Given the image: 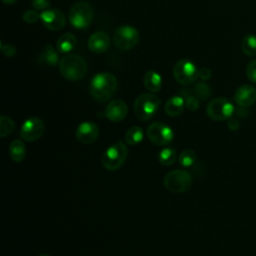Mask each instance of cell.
<instances>
[{
  "label": "cell",
  "mask_w": 256,
  "mask_h": 256,
  "mask_svg": "<svg viewBox=\"0 0 256 256\" xmlns=\"http://www.w3.org/2000/svg\"><path fill=\"white\" fill-rule=\"evenodd\" d=\"M117 78L109 73L102 72L96 74L90 82V94L98 102L108 101L117 89Z\"/></svg>",
  "instance_id": "cell-1"
},
{
  "label": "cell",
  "mask_w": 256,
  "mask_h": 256,
  "mask_svg": "<svg viewBox=\"0 0 256 256\" xmlns=\"http://www.w3.org/2000/svg\"><path fill=\"white\" fill-rule=\"evenodd\" d=\"M59 70L61 75L70 81H78L85 77L88 67L85 60L75 54H68L60 59Z\"/></svg>",
  "instance_id": "cell-2"
},
{
  "label": "cell",
  "mask_w": 256,
  "mask_h": 256,
  "mask_svg": "<svg viewBox=\"0 0 256 256\" xmlns=\"http://www.w3.org/2000/svg\"><path fill=\"white\" fill-rule=\"evenodd\" d=\"M161 100L152 93L140 94L134 102V113L141 121H147L157 112Z\"/></svg>",
  "instance_id": "cell-3"
},
{
  "label": "cell",
  "mask_w": 256,
  "mask_h": 256,
  "mask_svg": "<svg viewBox=\"0 0 256 256\" xmlns=\"http://www.w3.org/2000/svg\"><path fill=\"white\" fill-rule=\"evenodd\" d=\"M127 156V146L123 142L118 141L106 149V151L102 155L101 162L103 167L107 170L115 171L124 164Z\"/></svg>",
  "instance_id": "cell-4"
},
{
  "label": "cell",
  "mask_w": 256,
  "mask_h": 256,
  "mask_svg": "<svg viewBox=\"0 0 256 256\" xmlns=\"http://www.w3.org/2000/svg\"><path fill=\"white\" fill-rule=\"evenodd\" d=\"M70 24L76 29L87 28L93 19V9L88 2L75 3L68 13Z\"/></svg>",
  "instance_id": "cell-5"
},
{
  "label": "cell",
  "mask_w": 256,
  "mask_h": 256,
  "mask_svg": "<svg viewBox=\"0 0 256 256\" xmlns=\"http://www.w3.org/2000/svg\"><path fill=\"white\" fill-rule=\"evenodd\" d=\"M192 184V176L184 170H173L164 177V186L173 193L187 191Z\"/></svg>",
  "instance_id": "cell-6"
},
{
  "label": "cell",
  "mask_w": 256,
  "mask_h": 256,
  "mask_svg": "<svg viewBox=\"0 0 256 256\" xmlns=\"http://www.w3.org/2000/svg\"><path fill=\"white\" fill-rule=\"evenodd\" d=\"M235 111L233 104L226 98L218 97L209 102L206 108L209 118L215 121H224L231 118Z\"/></svg>",
  "instance_id": "cell-7"
},
{
  "label": "cell",
  "mask_w": 256,
  "mask_h": 256,
  "mask_svg": "<svg viewBox=\"0 0 256 256\" xmlns=\"http://www.w3.org/2000/svg\"><path fill=\"white\" fill-rule=\"evenodd\" d=\"M139 38V32L136 28L130 25H124L115 31L113 42L117 48L121 50H129L137 45Z\"/></svg>",
  "instance_id": "cell-8"
},
{
  "label": "cell",
  "mask_w": 256,
  "mask_h": 256,
  "mask_svg": "<svg viewBox=\"0 0 256 256\" xmlns=\"http://www.w3.org/2000/svg\"><path fill=\"white\" fill-rule=\"evenodd\" d=\"M148 139L155 145L165 146L172 142L174 134L172 129L163 122H153L147 129Z\"/></svg>",
  "instance_id": "cell-9"
},
{
  "label": "cell",
  "mask_w": 256,
  "mask_h": 256,
  "mask_svg": "<svg viewBox=\"0 0 256 256\" xmlns=\"http://www.w3.org/2000/svg\"><path fill=\"white\" fill-rule=\"evenodd\" d=\"M173 77L178 83L187 85L194 82L197 79L198 70L193 62L186 59H182L174 65Z\"/></svg>",
  "instance_id": "cell-10"
},
{
  "label": "cell",
  "mask_w": 256,
  "mask_h": 256,
  "mask_svg": "<svg viewBox=\"0 0 256 256\" xmlns=\"http://www.w3.org/2000/svg\"><path fill=\"white\" fill-rule=\"evenodd\" d=\"M45 126L43 121L38 117H30L26 119L20 129V137L28 142L38 140L44 133Z\"/></svg>",
  "instance_id": "cell-11"
},
{
  "label": "cell",
  "mask_w": 256,
  "mask_h": 256,
  "mask_svg": "<svg viewBox=\"0 0 256 256\" xmlns=\"http://www.w3.org/2000/svg\"><path fill=\"white\" fill-rule=\"evenodd\" d=\"M40 20L43 25L51 31L61 30L65 26V16L55 8H49L40 13Z\"/></svg>",
  "instance_id": "cell-12"
},
{
  "label": "cell",
  "mask_w": 256,
  "mask_h": 256,
  "mask_svg": "<svg viewBox=\"0 0 256 256\" xmlns=\"http://www.w3.org/2000/svg\"><path fill=\"white\" fill-rule=\"evenodd\" d=\"M99 136L98 126L90 121L82 122L76 129V138L83 144H90L96 141Z\"/></svg>",
  "instance_id": "cell-13"
},
{
  "label": "cell",
  "mask_w": 256,
  "mask_h": 256,
  "mask_svg": "<svg viewBox=\"0 0 256 256\" xmlns=\"http://www.w3.org/2000/svg\"><path fill=\"white\" fill-rule=\"evenodd\" d=\"M234 100L240 107H249L256 102V89L252 85L244 84L238 87L234 94Z\"/></svg>",
  "instance_id": "cell-14"
},
{
  "label": "cell",
  "mask_w": 256,
  "mask_h": 256,
  "mask_svg": "<svg viewBox=\"0 0 256 256\" xmlns=\"http://www.w3.org/2000/svg\"><path fill=\"white\" fill-rule=\"evenodd\" d=\"M128 112L127 104L120 99L109 102L105 109V116L112 122H119L123 120Z\"/></svg>",
  "instance_id": "cell-15"
},
{
  "label": "cell",
  "mask_w": 256,
  "mask_h": 256,
  "mask_svg": "<svg viewBox=\"0 0 256 256\" xmlns=\"http://www.w3.org/2000/svg\"><path fill=\"white\" fill-rule=\"evenodd\" d=\"M110 45L109 36L103 31H97L93 33L88 39V47L94 53L105 52Z\"/></svg>",
  "instance_id": "cell-16"
},
{
  "label": "cell",
  "mask_w": 256,
  "mask_h": 256,
  "mask_svg": "<svg viewBox=\"0 0 256 256\" xmlns=\"http://www.w3.org/2000/svg\"><path fill=\"white\" fill-rule=\"evenodd\" d=\"M143 84L150 92H158L162 86V77L156 71H147L143 76Z\"/></svg>",
  "instance_id": "cell-17"
},
{
  "label": "cell",
  "mask_w": 256,
  "mask_h": 256,
  "mask_svg": "<svg viewBox=\"0 0 256 256\" xmlns=\"http://www.w3.org/2000/svg\"><path fill=\"white\" fill-rule=\"evenodd\" d=\"M38 61L47 66H55V65L59 64V62H60L58 53L56 52L54 47L50 44L46 45L43 48V50L40 52Z\"/></svg>",
  "instance_id": "cell-18"
},
{
  "label": "cell",
  "mask_w": 256,
  "mask_h": 256,
  "mask_svg": "<svg viewBox=\"0 0 256 256\" xmlns=\"http://www.w3.org/2000/svg\"><path fill=\"white\" fill-rule=\"evenodd\" d=\"M185 101L181 96H172L165 103V112L171 116H179L184 109Z\"/></svg>",
  "instance_id": "cell-19"
},
{
  "label": "cell",
  "mask_w": 256,
  "mask_h": 256,
  "mask_svg": "<svg viewBox=\"0 0 256 256\" xmlns=\"http://www.w3.org/2000/svg\"><path fill=\"white\" fill-rule=\"evenodd\" d=\"M76 44V37L72 33H64L58 38L56 48L60 53H68L75 48Z\"/></svg>",
  "instance_id": "cell-20"
},
{
  "label": "cell",
  "mask_w": 256,
  "mask_h": 256,
  "mask_svg": "<svg viewBox=\"0 0 256 256\" xmlns=\"http://www.w3.org/2000/svg\"><path fill=\"white\" fill-rule=\"evenodd\" d=\"M9 154L14 162L20 163L25 159L26 148L22 140H14L9 146Z\"/></svg>",
  "instance_id": "cell-21"
},
{
  "label": "cell",
  "mask_w": 256,
  "mask_h": 256,
  "mask_svg": "<svg viewBox=\"0 0 256 256\" xmlns=\"http://www.w3.org/2000/svg\"><path fill=\"white\" fill-rule=\"evenodd\" d=\"M144 137V132L142 128L138 126H133L129 128L125 134V141L129 145H137L139 144Z\"/></svg>",
  "instance_id": "cell-22"
},
{
  "label": "cell",
  "mask_w": 256,
  "mask_h": 256,
  "mask_svg": "<svg viewBox=\"0 0 256 256\" xmlns=\"http://www.w3.org/2000/svg\"><path fill=\"white\" fill-rule=\"evenodd\" d=\"M177 158V152L172 147H167L162 149L158 154V160L160 164L164 166L172 165Z\"/></svg>",
  "instance_id": "cell-23"
},
{
  "label": "cell",
  "mask_w": 256,
  "mask_h": 256,
  "mask_svg": "<svg viewBox=\"0 0 256 256\" xmlns=\"http://www.w3.org/2000/svg\"><path fill=\"white\" fill-rule=\"evenodd\" d=\"M241 49L244 54L247 56L256 55V36L249 34L246 35L241 42Z\"/></svg>",
  "instance_id": "cell-24"
},
{
  "label": "cell",
  "mask_w": 256,
  "mask_h": 256,
  "mask_svg": "<svg viewBox=\"0 0 256 256\" xmlns=\"http://www.w3.org/2000/svg\"><path fill=\"white\" fill-rule=\"evenodd\" d=\"M196 161V153L192 149H185L179 155V164L183 167H190Z\"/></svg>",
  "instance_id": "cell-25"
},
{
  "label": "cell",
  "mask_w": 256,
  "mask_h": 256,
  "mask_svg": "<svg viewBox=\"0 0 256 256\" xmlns=\"http://www.w3.org/2000/svg\"><path fill=\"white\" fill-rule=\"evenodd\" d=\"M15 129V124L13 120L7 116L2 115L0 117V136L5 137L11 134Z\"/></svg>",
  "instance_id": "cell-26"
},
{
  "label": "cell",
  "mask_w": 256,
  "mask_h": 256,
  "mask_svg": "<svg viewBox=\"0 0 256 256\" xmlns=\"http://www.w3.org/2000/svg\"><path fill=\"white\" fill-rule=\"evenodd\" d=\"M194 92L196 94V96H198L199 98L205 100L207 99L209 96H210V93H211V89H210V86L206 83H198L195 88H194Z\"/></svg>",
  "instance_id": "cell-27"
},
{
  "label": "cell",
  "mask_w": 256,
  "mask_h": 256,
  "mask_svg": "<svg viewBox=\"0 0 256 256\" xmlns=\"http://www.w3.org/2000/svg\"><path fill=\"white\" fill-rule=\"evenodd\" d=\"M246 75L251 82L256 83V59L248 63L246 68Z\"/></svg>",
  "instance_id": "cell-28"
},
{
  "label": "cell",
  "mask_w": 256,
  "mask_h": 256,
  "mask_svg": "<svg viewBox=\"0 0 256 256\" xmlns=\"http://www.w3.org/2000/svg\"><path fill=\"white\" fill-rule=\"evenodd\" d=\"M40 19V14L34 10H27L23 14V20L28 24L36 23Z\"/></svg>",
  "instance_id": "cell-29"
},
{
  "label": "cell",
  "mask_w": 256,
  "mask_h": 256,
  "mask_svg": "<svg viewBox=\"0 0 256 256\" xmlns=\"http://www.w3.org/2000/svg\"><path fill=\"white\" fill-rule=\"evenodd\" d=\"M185 106L191 111H195L199 108V100L194 96H188L185 99Z\"/></svg>",
  "instance_id": "cell-30"
},
{
  "label": "cell",
  "mask_w": 256,
  "mask_h": 256,
  "mask_svg": "<svg viewBox=\"0 0 256 256\" xmlns=\"http://www.w3.org/2000/svg\"><path fill=\"white\" fill-rule=\"evenodd\" d=\"M1 50H2L3 54L6 57H13L17 53V50H16L15 46H13L11 44H2L1 45Z\"/></svg>",
  "instance_id": "cell-31"
},
{
  "label": "cell",
  "mask_w": 256,
  "mask_h": 256,
  "mask_svg": "<svg viewBox=\"0 0 256 256\" xmlns=\"http://www.w3.org/2000/svg\"><path fill=\"white\" fill-rule=\"evenodd\" d=\"M31 4L36 10H46L50 7L49 0H32Z\"/></svg>",
  "instance_id": "cell-32"
},
{
  "label": "cell",
  "mask_w": 256,
  "mask_h": 256,
  "mask_svg": "<svg viewBox=\"0 0 256 256\" xmlns=\"http://www.w3.org/2000/svg\"><path fill=\"white\" fill-rule=\"evenodd\" d=\"M212 76V72L208 68H201L198 70V77H200L202 80H208Z\"/></svg>",
  "instance_id": "cell-33"
},
{
  "label": "cell",
  "mask_w": 256,
  "mask_h": 256,
  "mask_svg": "<svg viewBox=\"0 0 256 256\" xmlns=\"http://www.w3.org/2000/svg\"><path fill=\"white\" fill-rule=\"evenodd\" d=\"M228 127H229L231 130H237V129L239 128V122H238V120L233 119V118H230L229 121H228Z\"/></svg>",
  "instance_id": "cell-34"
},
{
  "label": "cell",
  "mask_w": 256,
  "mask_h": 256,
  "mask_svg": "<svg viewBox=\"0 0 256 256\" xmlns=\"http://www.w3.org/2000/svg\"><path fill=\"white\" fill-rule=\"evenodd\" d=\"M5 4H13L14 2H16L17 0H2Z\"/></svg>",
  "instance_id": "cell-35"
},
{
  "label": "cell",
  "mask_w": 256,
  "mask_h": 256,
  "mask_svg": "<svg viewBox=\"0 0 256 256\" xmlns=\"http://www.w3.org/2000/svg\"><path fill=\"white\" fill-rule=\"evenodd\" d=\"M39 256H49V255L48 254H40Z\"/></svg>",
  "instance_id": "cell-36"
}]
</instances>
